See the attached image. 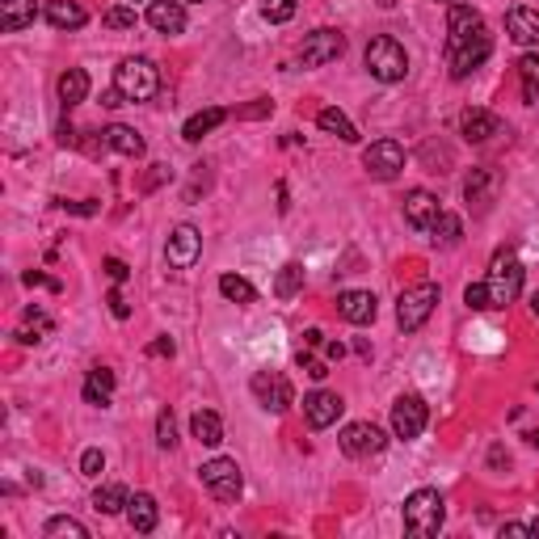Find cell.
Listing matches in <instances>:
<instances>
[{
    "label": "cell",
    "mask_w": 539,
    "mask_h": 539,
    "mask_svg": "<svg viewBox=\"0 0 539 539\" xmlns=\"http://www.w3.org/2000/svg\"><path fill=\"white\" fill-rule=\"evenodd\" d=\"M114 89L123 93V101H148L160 93V68L143 55H131L114 68Z\"/></svg>",
    "instance_id": "obj_1"
},
{
    "label": "cell",
    "mask_w": 539,
    "mask_h": 539,
    "mask_svg": "<svg viewBox=\"0 0 539 539\" xmlns=\"http://www.w3.org/2000/svg\"><path fill=\"white\" fill-rule=\"evenodd\" d=\"M443 519H446V506H443V493L438 489L409 493V502H405V531H409V535H417V539L438 535Z\"/></svg>",
    "instance_id": "obj_2"
},
{
    "label": "cell",
    "mask_w": 539,
    "mask_h": 539,
    "mask_svg": "<svg viewBox=\"0 0 539 539\" xmlns=\"http://www.w3.org/2000/svg\"><path fill=\"white\" fill-rule=\"evenodd\" d=\"M366 72L383 84H397V80L409 76V55L392 34H380V38L366 43Z\"/></svg>",
    "instance_id": "obj_3"
},
{
    "label": "cell",
    "mask_w": 539,
    "mask_h": 539,
    "mask_svg": "<svg viewBox=\"0 0 539 539\" xmlns=\"http://www.w3.org/2000/svg\"><path fill=\"white\" fill-rule=\"evenodd\" d=\"M523 261L510 253V249H502V253L493 257V266H489V303L493 308H510V303L519 300V291H523Z\"/></svg>",
    "instance_id": "obj_4"
},
{
    "label": "cell",
    "mask_w": 539,
    "mask_h": 539,
    "mask_svg": "<svg viewBox=\"0 0 539 539\" xmlns=\"http://www.w3.org/2000/svg\"><path fill=\"white\" fill-rule=\"evenodd\" d=\"M434 303H438V286H434V283H417V286H409V291H400L397 325L405 329V334H417V329L430 320Z\"/></svg>",
    "instance_id": "obj_5"
},
{
    "label": "cell",
    "mask_w": 539,
    "mask_h": 539,
    "mask_svg": "<svg viewBox=\"0 0 539 539\" xmlns=\"http://www.w3.org/2000/svg\"><path fill=\"white\" fill-rule=\"evenodd\" d=\"M489 51H493V38H489V30H485V26H480L476 34H468L463 43L446 47V64H451V76L463 80L468 72H476V68L489 60Z\"/></svg>",
    "instance_id": "obj_6"
},
{
    "label": "cell",
    "mask_w": 539,
    "mask_h": 539,
    "mask_svg": "<svg viewBox=\"0 0 539 539\" xmlns=\"http://www.w3.org/2000/svg\"><path fill=\"white\" fill-rule=\"evenodd\" d=\"M198 472H203V485L215 502H237L240 489H245V476H240L237 460H223L220 455V460H206Z\"/></svg>",
    "instance_id": "obj_7"
},
{
    "label": "cell",
    "mask_w": 539,
    "mask_h": 539,
    "mask_svg": "<svg viewBox=\"0 0 539 539\" xmlns=\"http://www.w3.org/2000/svg\"><path fill=\"white\" fill-rule=\"evenodd\" d=\"M165 257L173 270H190L198 257H203V232L194 223H177L169 232V245H165Z\"/></svg>",
    "instance_id": "obj_8"
},
{
    "label": "cell",
    "mask_w": 539,
    "mask_h": 539,
    "mask_svg": "<svg viewBox=\"0 0 539 539\" xmlns=\"http://www.w3.org/2000/svg\"><path fill=\"white\" fill-rule=\"evenodd\" d=\"M430 422V409H426V400L417 397V392H409V397H397V405H392V434L397 438H417L422 430H426Z\"/></svg>",
    "instance_id": "obj_9"
},
{
    "label": "cell",
    "mask_w": 539,
    "mask_h": 539,
    "mask_svg": "<svg viewBox=\"0 0 539 539\" xmlns=\"http://www.w3.org/2000/svg\"><path fill=\"white\" fill-rule=\"evenodd\" d=\"M383 446H388V438H383V430L371 426V422H350V426L342 430V451L354 455V460H371V455H380Z\"/></svg>",
    "instance_id": "obj_10"
},
{
    "label": "cell",
    "mask_w": 539,
    "mask_h": 539,
    "mask_svg": "<svg viewBox=\"0 0 539 539\" xmlns=\"http://www.w3.org/2000/svg\"><path fill=\"white\" fill-rule=\"evenodd\" d=\"M363 165L371 177H380V181H392V177L405 169V148L397 140H375L371 148L363 152Z\"/></svg>",
    "instance_id": "obj_11"
},
{
    "label": "cell",
    "mask_w": 539,
    "mask_h": 539,
    "mask_svg": "<svg viewBox=\"0 0 539 539\" xmlns=\"http://www.w3.org/2000/svg\"><path fill=\"white\" fill-rule=\"evenodd\" d=\"M342 51H346V38H342L337 30H312L308 38H303L300 60L308 68H325V64H334Z\"/></svg>",
    "instance_id": "obj_12"
},
{
    "label": "cell",
    "mask_w": 539,
    "mask_h": 539,
    "mask_svg": "<svg viewBox=\"0 0 539 539\" xmlns=\"http://www.w3.org/2000/svg\"><path fill=\"white\" fill-rule=\"evenodd\" d=\"M342 397L337 392H325V388H317V392H308L303 397V417H308V426L312 430H329L342 417Z\"/></svg>",
    "instance_id": "obj_13"
},
{
    "label": "cell",
    "mask_w": 539,
    "mask_h": 539,
    "mask_svg": "<svg viewBox=\"0 0 539 539\" xmlns=\"http://www.w3.org/2000/svg\"><path fill=\"white\" fill-rule=\"evenodd\" d=\"M337 312H342V320H350V325H371L375 312H380V300H375L371 291H342V295H337Z\"/></svg>",
    "instance_id": "obj_14"
},
{
    "label": "cell",
    "mask_w": 539,
    "mask_h": 539,
    "mask_svg": "<svg viewBox=\"0 0 539 539\" xmlns=\"http://www.w3.org/2000/svg\"><path fill=\"white\" fill-rule=\"evenodd\" d=\"M253 397L266 405V409L283 413L286 405H291V383L283 380V375H274V371H257L253 375Z\"/></svg>",
    "instance_id": "obj_15"
},
{
    "label": "cell",
    "mask_w": 539,
    "mask_h": 539,
    "mask_svg": "<svg viewBox=\"0 0 539 539\" xmlns=\"http://www.w3.org/2000/svg\"><path fill=\"white\" fill-rule=\"evenodd\" d=\"M148 26L160 34H181L186 30V4L181 0H152L148 4Z\"/></svg>",
    "instance_id": "obj_16"
},
{
    "label": "cell",
    "mask_w": 539,
    "mask_h": 539,
    "mask_svg": "<svg viewBox=\"0 0 539 539\" xmlns=\"http://www.w3.org/2000/svg\"><path fill=\"white\" fill-rule=\"evenodd\" d=\"M506 34L519 43V47H539V9H510L506 13Z\"/></svg>",
    "instance_id": "obj_17"
},
{
    "label": "cell",
    "mask_w": 539,
    "mask_h": 539,
    "mask_svg": "<svg viewBox=\"0 0 539 539\" xmlns=\"http://www.w3.org/2000/svg\"><path fill=\"white\" fill-rule=\"evenodd\" d=\"M460 135L472 143H489L493 135H502V118L493 110H463L460 114Z\"/></svg>",
    "instance_id": "obj_18"
},
{
    "label": "cell",
    "mask_w": 539,
    "mask_h": 539,
    "mask_svg": "<svg viewBox=\"0 0 539 539\" xmlns=\"http://www.w3.org/2000/svg\"><path fill=\"white\" fill-rule=\"evenodd\" d=\"M405 220L417 232H430V223L438 220V198L430 190H409L405 194Z\"/></svg>",
    "instance_id": "obj_19"
},
{
    "label": "cell",
    "mask_w": 539,
    "mask_h": 539,
    "mask_svg": "<svg viewBox=\"0 0 539 539\" xmlns=\"http://www.w3.org/2000/svg\"><path fill=\"white\" fill-rule=\"evenodd\" d=\"M34 17H38V0H0V30L4 34L34 26Z\"/></svg>",
    "instance_id": "obj_20"
},
{
    "label": "cell",
    "mask_w": 539,
    "mask_h": 539,
    "mask_svg": "<svg viewBox=\"0 0 539 539\" xmlns=\"http://www.w3.org/2000/svg\"><path fill=\"white\" fill-rule=\"evenodd\" d=\"M127 523L140 531V535H148V531H157L160 523V510H157V497L152 493H135L127 502Z\"/></svg>",
    "instance_id": "obj_21"
},
{
    "label": "cell",
    "mask_w": 539,
    "mask_h": 539,
    "mask_svg": "<svg viewBox=\"0 0 539 539\" xmlns=\"http://www.w3.org/2000/svg\"><path fill=\"white\" fill-rule=\"evenodd\" d=\"M110 397H114V371H110V366H93V371L84 375V405L106 409Z\"/></svg>",
    "instance_id": "obj_22"
},
{
    "label": "cell",
    "mask_w": 539,
    "mask_h": 539,
    "mask_svg": "<svg viewBox=\"0 0 539 539\" xmlns=\"http://www.w3.org/2000/svg\"><path fill=\"white\" fill-rule=\"evenodd\" d=\"M47 21L55 30H80L89 21V13L80 9L76 0H47Z\"/></svg>",
    "instance_id": "obj_23"
},
{
    "label": "cell",
    "mask_w": 539,
    "mask_h": 539,
    "mask_svg": "<svg viewBox=\"0 0 539 539\" xmlns=\"http://www.w3.org/2000/svg\"><path fill=\"white\" fill-rule=\"evenodd\" d=\"M190 430H194V438L203 446H220L223 443V422H220V413H211V409H198L190 417Z\"/></svg>",
    "instance_id": "obj_24"
},
{
    "label": "cell",
    "mask_w": 539,
    "mask_h": 539,
    "mask_svg": "<svg viewBox=\"0 0 539 539\" xmlns=\"http://www.w3.org/2000/svg\"><path fill=\"white\" fill-rule=\"evenodd\" d=\"M101 135H106V143H110L118 157H131V160H140V157H143V140H140V135H135L131 127H123V123L106 127Z\"/></svg>",
    "instance_id": "obj_25"
},
{
    "label": "cell",
    "mask_w": 539,
    "mask_h": 539,
    "mask_svg": "<svg viewBox=\"0 0 539 539\" xmlns=\"http://www.w3.org/2000/svg\"><path fill=\"white\" fill-rule=\"evenodd\" d=\"M463 194H468V203L489 206L493 194H497V173H493V169H472V177H468Z\"/></svg>",
    "instance_id": "obj_26"
},
{
    "label": "cell",
    "mask_w": 539,
    "mask_h": 539,
    "mask_svg": "<svg viewBox=\"0 0 539 539\" xmlns=\"http://www.w3.org/2000/svg\"><path fill=\"white\" fill-rule=\"evenodd\" d=\"M51 329H55V320H51L47 312H38V308H26V325L17 329V342H21V346H38V342H43Z\"/></svg>",
    "instance_id": "obj_27"
},
{
    "label": "cell",
    "mask_w": 539,
    "mask_h": 539,
    "mask_svg": "<svg viewBox=\"0 0 539 539\" xmlns=\"http://www.w3.org/2000/svg\"><path fill=\"white\" fill-rule=\"evenodd\" d=\"M430 232H434V245H443V249H455L463 237V223L460 215H451V211H438V220L430 223Z\"/></svg>",
    "instance_id": "obj_28"
},
{
    "label": "cell",
    "mask_w": 539,
    "mask_h": 539,
    "mask_svg": "<svg viewBox=\"0 0 539 539\" xmlns=\"http://www.w3.org/2000/svg\"><path fill=\"white\" fill-rule=\"evenodd\" d=\"M317 123H320V131H329V135H337L342 143H354L358 140V131H354V123H350L342 110H334V106H325V110L317 114Z\"/></svg>",
    "instance_id": "obj_29"
},
{
    "label": "cell",
    "mask_w": 539,
    "mask_h": 539,
    "mask_svg": "<svg viewBox=\"0 0 539 539\" xmlns=\"http://www.w3.org/2000/svg\"><path fill=\"white\" fill-rule=\"evenodd\" d=\"M84 97H89V76L80 68H68L64 76H60V101L64 106H80Z\"/></svg>",
    "instance_id": "obj_30"
},
{
    "label": "cell",
    "mask_w": 539,
    "mask_h": 539,
    "mask_svg": "<svg viewBox=\"0 0 539 539\" xmlns=\"http://www.w3.org/2000/svg\"><path fill=\"white\" fill-rule=\"evenodd\" d=\"M223 118H228V110H220V106H211V110H198V114L190 118V123L181 127V135H186L190 143H198V140L206 135V131H215V127H220Z\"/></svg>",
    "instance_id": "obj_31"
},
{
    "label": "cell",
    "mask_w": 539,
    "mask_h": 539,
    "mask_svg": "<svg viewBox=\"0 0 539 539\" xmlns=\"http://www.w3.org/2000/svg\"><path fill=\"white\" fill-rule=\"evenodd\" d=\"M519 84H523V101L535 106L539 101V55H523L519 60Z\"/></svg>",
    "instance_id": "obj_32"
},
{
    "label": "cell",
    "mask_w": 539,
    "mask_h": 539,
    "mask_svg": "<svg viewBox=\"0 0 539 539\" xmlns=\"http://www.w3.org/2000/svg\"><path fill=\"white\" fill-rule=\"evenodd\" d=\"M303 291V266L300 261H286L283 270H278V278H274V295L278 300H291V295H300Z\"/></svg>",
    "instance_id": "obj_33"
},
{
    "label": "cell",
    "mask_w": 539,
    "mask_h": 539,
    "mask_svg": "<svg viewBox=\"0 0 539 539\" xmlns=\"http://www.w3.org/2000/svg\"><path fill=\"white\" fill-rule=\"evenodd\" d=\"M131 502V493L123 489V485H101V489L93 493V506L101 510V514H123Z\"/></svg>",
    "instance_id": "obj_34"
},
{
    "label": "cell",
    "mask_w": 539,
    "mask_h": 539,
    "mask_svg": "<svg viewBox=\"0 0 539 539\" xmlns=\"http://www.w3.org/2000/svg\"><path fill=\"white\" fill-rule=\"evenodd\" d=\"M220 295L223 300H232V303H253L257 300V291L249 278H240V274H223L220 278Z\"/></svg>",
    "instance_id": "obj_35"
},
{
    "label": "cell",
    "mask_w": 539,
    "mask_h": 539,
    "mask_svg": "<svg viewBox=\"0 0 539 539\" xmlns=\"http://www.w3.org/2000/svg\"><path fill=\"white\" fill-rule=\"evenodd\" d=\"M261 17L270 26H283V21L295 17V0H261Z\"/></svg>",
    "instance_id": "obj_36"
},
{
    "label": "cell",
    "mask_w": 539,
    "mask_h": 539,
    "mask_svg": "<svg viewBox=\"0 0 539 539\" xmlns=\"http://www.w3.org/2000/svg\"><path fill=\"white\" fill-rule=\"evenodd\" d=\"M43 535H72V539H89V531H84V523H76V519H68V514H60V519H51V523L43 527Z\"/></svg>",
    "instance_id": "obj_37"
},
{
    "label": "cell",
    "mask_w": 539,
    "mask_h": 539,
    "mask_svg": "<svg viewBox=\"0 0 539 539\" xmlns=\"http://www.w3.org/2000/svg\"><path fill=\"white\" fill-rule=\"evenodd\" d=\"M157 443L165 446V451H173L177 446V422H173V413L169 409L157 413Z\"/></svg>",
    "instance_id": "obj_38"
},
{
    "label": "cell",
    "mask_w": 539,
    "mask_h": 539,
    "mask_svg": "<svg viewBox=\"0 0 539 539\" xmlns=\"http://www.w3.org/2000/svg\"><path fill=\"white\" fill-rule=\"evenodd\" d=\"M110 30H131L135 26V9H127V4H114V9H106V17H101Z\"/></svg>",
    "instance_id": "obj_39"
},
{
    "label": "cell",
    "mask_w": 539,
    "mask_h": 539,
    "mask_svg": "<svg viewBox=\"0 0 539 539\" xmlns=\"http://www.w3.org/2000/svg\"><path fill=\"white\" fill-rule=\"evenodd\" d=\"M463 303H468L472 312H485V308H493V303H489V283H472L468 291H463Z\"/></svg>",
    "instance_id": "obj_40"
},
{
    "label": "cell",
    "mask_w": 539,
    "mask_h": 539,
    "mask_svg": "<svg viewBox=\"0 0 539 539\" xmlns=\"http://www.w3.org/2000/svg\"><path fill=\"white\" fill-rule=\"evenodd\" d=\"M101 468H106V455H101L97 446H89V451L80 455V472H84V476H101Z\"/></svg>",
    "instance_id": "obj_41"
},
{
    "label": "cell",
    "mask_w": 539,
    "mask_h": 539,
    "mask_svg": "<svg viewBox=\"0 0 539 539\" xmlns=\"http://www.w3.org/2000/svg\"><path fill=\"white\" fill-rule=\"evenodd\" d=\"M106 274H110L114 283H127V261H123V257H106Z\"/></svg>",
    "instance_id": "obj_42"
},
{
    "label": "cell",
    "mask_w": 539,
    "mask_h": 539,
    "mask_svg": "<svg viewBox=\"0 0 539 539\" xmlns=\"http://www.w3.org/2000/svg\"><path fill=\"white\" fill-rule=\"evenodd\" d=\"M300 366H303V371H308V375H312V380H325V375H329V366H325V363H317V358H308L303 350H300Z\"/></svg>",
    "instance_id": "obj_43"
},
{
    "label": "cell",
    "mask_w": 539,
    "mask_h": 539,
    "mask_svg": "<svg viewBox=\"0 0 539 539\" xmlns=\"http://www.w3.org/2000/svg\"><path fill=\"white\" fill-rule=\"evenodd\" d=\"M106 303H110V312H114L118 320H127V317H131V303L123 300V291H110V300H106Z\"/></svg>",
    "instance_id": "obj_44"
},
{
    "label": "cell",
    "mask_w": 539,
    "mask_h": 539,
    "mask_svg": "<svg viewBox=\"0 0 539 539\" xmlns=\"http://www.w3.org/2000/svg\"><path fill=\"white\" fill-rule=\"evenodd\" d=\"M173 342H169V337H157V342H152V346H148V354H152V358H173Z\"/></svg>",
    "instance_id": "obj_45"
},
{
    "label": "cell",
    "mask_w": 539,
    "mask_h": 539,
    "mask_svg": "<svg viewBox=\"0 0 539 539\" xmlns=\"http://www.w3.org/2000/svg\"><path fill=\"white\" fill-rule=\"evenodd\" d=\"M274 106L270 101H257V106H249V110H240V118H261V114H270Z\"/></svg>",
    "instance_id": "obj_46"
},
{
    "label": "cell",
    "mask_w": 539,
    "mask_h": 539,
    "mask_svg": "<svg viewBox=\"0 0 539 539\" xmlns=\"http://www.w3.org/2000/svg\"><path fill=\"white\" fill-rule=\"evenodd\" d=\"M502 535H531V523H506Z\"/></svg>",
    "instance_id": "obj_47"
},
{
    "label": "cell",
    "mask_w": 539,
    "mask_h": 539,
    "mask_svg": "<svg viewBox=\"0 0 539 539\" xmlns=\"http://www.w3.org/2000/svg\"><path fill=\"white\" fill-rule=\"evenodd\" d=\"M489 463H493V468H502V463H506V451H502V446H493V451H489Z\"/></svg>",
    "instance_id": "obj_48"
},
{
    "label": "cell",
    "mask_w": 539,
    "mask_h": 539,
    "mask_svg": "<svg viewBox=\"0 0 539 539\" xmlns=\"http://www.w3.org/2000/svg\"><path fill=\"white\" fill-rule=\"evenodd\" d=\"M325 354H329V358H342V354H346V346H342V342H329V346H325Z\"/></svg>",
    "instance_id": "obj_49"
},
{
    "label": "cell",
    "mask_w": 539,
    "mask_h": 539,
    "mask_svg": "<svg viewBox=\"0 0 539 539\" xmlns=\"http://www.w3.org/2000/svg\"><path fill=\"white\" fill-rule=\"evenodd\" d=\"M303 342H308V346H320L325 337H320V329H308V334H303Z\"/></svg>",
    "instance_id": "obj_50"
},
{
    "label": "cell",
    "mask_w": 539,
    "mask_h": 539,
    "mask_svg": "<svg viewBox=\"0 0 539 539\" xmlns=\"http://www.w3.org/2000/svg\"><path fill=\"white\" fill-rule=\"evenodd\" d=\"M527 443H531V446H539V430H531V434H527Z\"/></svg>",
    "instance_id": "obj_51"
},
{
    "label": "cell",
    "mask_w": 539,
    "mask_h": 539,
    "mask_svg": "<svg viewBox=\"0 0 539 539\" xmlns=\"http://www.w3.org/2000/svg\"><path fill=\"white\" fill-rule=\"evenodd\" d=\"M531 312H535V317H539V291H535V295H531Z\"/></svg>",
    "instance_id": "obj_52"
},
{
    "label": "cell",
    "mask_w": 539,
    "mask_h": 539,
    "mask_svg": "<svg viewBox=\"0 0 539 539\" xmlns=\"http://www.w3.org/2000/svg\"><path fill=\"white\" fill-rule=\"evenodd\" d=\"M531 535H539V519H535V523H531Z\"/></svg>",
    "instance_id": "obj_53"
},
{
    "label": "cell",
    "mask_w": 539,
    "mask_h": 539,
    "mask_svg": "<svg viewBox=\"0 0 539 539\" xmlns=\"http://www.w3.org/2000/svg\"><path fill=\"white\" fill-rule=\"evenodd\" d=\"M181 4H198V0H181Z\"/></svg>",
    "instance_id": "obj_54"
},
{
    "label": "cell",
    "mask_w": 539,
    "mask_h": 539,
    "mask_svg": "<svg viewBox=\"0 0 539 539\" xmlns=\"http://www.w3.org/2000/svg\"><path fill=\"white\" fill-rule=\"evenodd\" d=\"M446 4H460V0H446Z\"/></svg>",
    "instance_id": "obj_55"
}]
</instances>
